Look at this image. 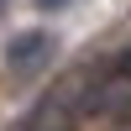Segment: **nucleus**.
Here are the masks:
<instances>
[{
  "label": "nucleus",
  "mask_w": 131,
  "mask_h": 131,
  "mask_svg": "<svg viewBox=\"0 0 131 131\" xmlns=\"http://www.w3.org/2000/svg\"><path fill=\"white\" fill-rule=\"evenodd\" d=\"M115 121H131V89L115 94Z\"/></svg>",
  "instance_id": "3"
},
{
  "label": "nucleus",
  "mask_w": 131,
  "mask_h": 131,
  "mask_svg": "<svg viewBox=\"0 0 131 131\" xmlns=\"http://www.w3.org/2000/svg\"><path fill=\"white\" fill-rule=\"evenodd\" d=\"M47 58H52V37H47V31H21V37L5 47L10 73H37Z\"/></svg>",
  "instance_id": "1"
},
{
  "label": "nucleus",
  "mask_w": 131,
  "mask_h": 131,
  "mask_svg": "<svg viewBox=\"0 0 131 131\" xmlns=\"http://www.w3.org/2000/svg\"><path fill=\"white\" fill-rule=\"evenodd\" d=\"M105 79H110V84H131V47H121V52H115V58L110 63H105Z\"/></svg>",
  "instance_id": "2"
},
{
  "label": "nucleus",
  "mask_w": 131,
  "mask_h": 131,
  "mask_svg": "<svg viewBox=\"0 0 131 131\" xmlns=\"http://www.w3.org/2000/svg\"><path fill=\"white\" fill-rule=\"evenodd\" d=\"M37 5H42V10H58V5H68V0H37Z\"/></svg>",
  "instance_id": "4"
},
{
  "label": "nucleus",
  "mask_w": 131,
  "mask_h": 131,
  "mask_svg": "<svg viewBox=\"0 0 131 131\" xmlns=\"http://www.w3.org/2000/svg\"><path fill=\"white\" fill-rule=\"evenodd\" d=\"M0 5H5V0H0Z\"/></svg>",
  "instance_id": "5"
}]
</instances>
